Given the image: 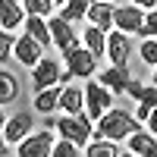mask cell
<instances>
[{
    "instance_id": "6da1fadb",
    "label": "cell",
    "mask_w": 157,
    "mask_h": 157,
    "mask_svg": "<svg viewBox=\"0 0 157 157\" xmlns=\"http://www.w3.org/2000/svg\"><path fill=\"white\" fill-rule=\"evenodd\" d=\"M138 129H141V120L132 116L129 110H120V107H110L98 120V135L113 138V141H123V138H129L132 132H138Z\"/></svg>"
},
{
    "instance_id": "7a4b0ae2",
    "label": "cell",
    "mask_w": 157,
    "mask_h": 157,
    "mask_svg": "<svg viewBox=\"0 0 157 157\" xmlns=\"http://www.w3.org/2000/svg\"><path fill=\"white\" fill-rule=\"evenodd\" d=\"M113 98H116V94L101 82V78H98V82H88V85H85V110H88V116L98 123L101 116L113 107Z\"/></svg>"
},
{
    "instance_id": "3957f363",
    "label": "cell",
    "mask_w": 157,
    "mask_h": 157,
    "mask_svg": "<svg viewBox=\"0 0 157 157\" xmlns=\"http://www.w3.org/2000/svg\"><path fill=\"white\" fill-rule=\"evenodd\" d=\"M91 116H85V113H66V116H60V123H57V129H60V135L63 138H72V141H78V145H88L91 141Z\"/></svg>"
},
{
    "instance_id": "277c9868",
    "label": "cell",
    "mask_w": 157,
    "mask_h": 157,
    "mask_svg": "<svg viewBox=\"0 0 157 157\" xmlns=\"http://www.w3.org/2000/svg\"><path fill=\"white\" fill-rule=\"evenodd\" d=\"M63 60H66V69L78 78H91V75H98V57L91 54V50L85 47V41L72 47L69 54H63Z\"/></svg>"
},
{
    "instance_id": "5b68a950",
    "label": "cell",
    "mask_w": 157,
    "mask_h": 157,
    "mask_svg": "<svg viewBox=\"0 0 157 157\" xmlns=\"http://www.w3.org/2000/svg\"><path fill=\"white\" fill-rule=\"evenodd\" d=\"M54 126H47V129H41V132H35V135H29L25 141H19V148H16V154L19 157H50L54 154Z\"/></svg>"
},
{
    "instance_id": "8992f818",
    "label": "cell",
    "mask_w": 157,
    "mask_h": 157,
    "mask_svg": "<svg viewBox=\"0 0 157 157\" xmlns=\"http://www.w3.org/2000/svg\"><path fill=\"white\" fill-rule=\"evenodd\" d=\"M132 35L129 32H110L107 35V57L110 63H116V66H129V57H132Z\"/></svg>"
},
{
    "instance_id": "52a82bcc",
    "label": "cell",
    "mask_w": 157,
    "mask_h": 157,
    "mask_svg": "<svg viewBox=\"0 0 157 157\" xmlns=\"http://www.w3.org/2000/svg\"><path fill=\"white\" fill-rule=\"evenodd\" d=\"M32 129H35V116L32 113H16L10 120H3V141L6 145H19V141H25L32 135Z\"/></svg>"
},
{
    "instance_id": "ba28073f",
    "label": "cell",
    "mask_w": 157,
    "mask_h": 157,
    "mask_svg": "<svg viewBox=\"0 0 157 157\" xmlns=\"http://www.w3.org/2000/svg\"><path fill=\"white\" fill-rule=\"evenodd\" d=\"M145 6L138 3H126V6H116V29L129 32V35H141V25H145Z\"/></svg>"
},
{
    "instance_id": "9c48e42d",
    "label": "cell",
    "mask_w": 157,
    "mask_h": 157,
    "mask_svg": "<svg viewBox=\"0 0 157 157\" xmlns=\"http://www.w3.org/2000/svg\"><path fill=\"white\" fill-rule=\"evenodd\" d=\"M13 57H16V60L22 63V66H29V69H35L38 63L44 60V44L38 41V38H32L29 32H25V35L19 38V41H16V54H13Z\"/></svg>"
},
{
    "instance_id": "30bf717a",
    "label": "cell",
    "mask_w": 157,
    "mask_h": 157,
    "mask_svg": "<svg viewBox=\"0 0 157 157\" xmlns=\"http://www.w3.org/2000/svg\"><path fill=\"white\" fill-rule=\"evenodd\" d=\"M98 78H101V82H104V85H107V88L113 91L116 98H120V94H126V91H129V85L135 82L132 69H129V66H116V63H110V69L98 72Z\"/></svg>"
},
{
    "instance_id": "8fae6325",
    "label": "cell",
    "mask_w": 157,
    "mask_h": 157,
    "mask_svg": "<svg viewBox=\"0 0 157 157\" xmlns=\"http://www.w3.org/2000/svg\"><path fill=\"white\" fill-rule=\"evenodd\" d=\"M50 32H54V44L60 47V54H69L72 47L82 44V41H78V35H75V29H72V22L63 19V16H54V19H50Z\"/></svg>"
},
{
    "instance_id": "7c38bea8",
    "label": "cell",
    "mask_w": 157,
    "mask_h": 157,
    "mask_svg": "<svg viewBox=\"0 0 157 157\" xmlns=\"http://www.w3.org/2000/svg\"><path fill=\"white\" fill-rule=\"evenodd\" d=\"M60 78H63L60 63L44 57V60L35 66V72H32V88H35V91H44V88H50V85H60Z\"/></svg>"
},
{
    "instance_id": "4fadbf2b",
    "label": "cell",
    "mask_w": 157,
    "mask_h": 157,
    "mask_svg": "<svg viewBox=\"0 0 157 157\" xmlns=\"http://www.w3.org/2000/svg\"><path fill=\"white\" fill-rule=\"evenodd\" d=\"M88 22L98 25V29H104V32L116 29V3H110V0H91V6H88Z\"/></svg>"
},
{
    "instance_id": "5bb4252c",
    "label": "cell",
    "mask_w": 157,
    "mask_h": 157,
    "mask_svg": "<svg viewBox=\"0 0 157 157\" xmlns=\"http://www.w3.org/2000/svg\"><path fill=\"white\" fill-rule=\"evenodd\" d=\"M126 141H129V154L132 157H157V135L151 132V129L148 132L138 129V132H132Z\"/></svg>"
},
{
    "instance_id": "9a60e30c",
    "label": "cell",
    "mask_w": 157,
    "mask_h": 157,
    "mask_svg": "<svg viewBox=\"0 0 157 157\" xmlns=\"http://www.w3.org/2000/svg\"><path fill=\"white\" fill-rule=\"evenodd\" d=\"M25 6L16 3V0H0V25L3 32H16L19 25H25Z\"/></svg>"
},
{
    "instance_id": "2e32d148",
    "label": "cell",
    "mask_w": 157,
    "mask_h": 157,
    "mask_svg": "<svg viewBox=\"0 0 157 157\" xmlns=\"http://www.w3.org/2000/svg\"><path fill=\"white\" fill-rule=\"evenodd\" d=\"M25 32L32 38H38L44 47L54 44V32H50V19L47 16H25Z\"/></svg>"
},
{
    "instance_id": "e0dca14e",
    "label": "cell",
    "mask_w": 157,
    "mask_h": 157,
    "mask_svg": "<svg viewBox=\"0 0 157 157\" xmlns=\"http://www.w3.org/2000/svg\"><path fill=\"white\" fill-rule=\"evenodd\" d=\"M60 107L66 113H85V88H75V85H66L60 91Z\"/></svg>"
},
{
    "instance_id": "ac0fdd59",
    "label": "cell",
    "mask_w": 157,
    "mask_h": 157,
    "mask_svg": "<svg viewBox=\"0 0 157 157\" xmlns=\"http://www.w3.org/2000/svg\"><path fill=\"white\" fill-rule=\"evenodd\" d=\"M107 35L110 32H104V29H98V25H88L85 29V35H82V41H85V47L91 50V54H94L98 60L107 54Z\"/></svg>"
},
{
    "instance_id": "d6986e66",
    "label": "cell",
    "mask_w": 157,
    "mask_h": 157,
    "mask_svg": "<svg viewBox=\"0 0 157 157\" xmlns=\"http://www.w3.org/2000/svg\"><path fill=\"white\" fill-rule=\"evenodd\" d=\"M85 154H88V157H120L123 151L116 148V141H113V138H104V135H94V138L88 141Z\"/></svg>"
},
{
    "instance_id": "ffe728a7",
    "label": "cell",
    "mask_w": 157,
    "mask_h": 157,
    "mask_svg": "<svg viewBox=\"0 0 157 157\" xmlns=\"http://www.w3.org/2000/svg\"><path fill=\"white\" fill-rule=\"evenodd\" d=\"M60 107V88L57 85H50V88H44V91H35V110L38 113H54Z\"/></svg>"
},
{
    "instance_id": "44dd1931",
    "label": "cell",
    "mask_w": 157,
    "mask_h": 157,
    "mask_svg": "<svg viewBox=\"0 0 157 157\" xmlns=\"http://www.w3.org/2000/svg\"><path fill=\"white\" fill-rule=\"evenodd\" d=\"M19 101V78L10 72V66H3V72H0V104H13Z\"/></svg>"
},
{
    "instance_id": "7402d4cb",
    "label": "cell",
    "mask_w": 157,
    "mask_h": 157,
    "mask_svg": "<svg viewBox=\"0 0 157 157\" xmlns=\"http://www.w3.org/2000/svg\"><path fill=\"white\" fill-rule=\"evenodd\" d=\"M88 6H91V0H66L60 6V16L69 22H82V19H88Z\"/></svg>"
},
{
    "instance_id": "603a6c76",
    "label": "cell",
    "mask_w": 157,
    "mask_h": 157,
    "mask_svg": "<svg viewBox=\"0 0 157 157\" xmlns=\"http://www.w3.org/2000/svg\"><path fill=\"white\" fill-rule=\"evenodd\" d=\"M82 154H85V151L78 148V141L63 138V135H60V141L54 145V154H50V157H82Z\"/></svg>"
},
{
    "instance_id": "cb8c5ba5",
    "label": "cell",
    "mask_w": 157,
    "mask_h": 157,
    "mask_svg": "<svg viewBox=\"0 0 157 157\" xmlns=\"http://www.w3.org/2000/svg\"><path fill=\"white\" fill-rule=\"evenodd\" d=\"M22 6H25V13L29 16H47L50 19V13H54V0H22Z\"/></svg>"
},
{
    "instance_id": "d4e9b609",
    "label": "cell",
    "mask_w": 157,
    "mask_h": 157,
    "mask_svg": "<svg viewBox=\"0 0 157 157\" xmlns=\"http://www.w3.org/2000/svg\"><path fill=\"white\" fill-rule=\"evenodd\" d=\"M16 41H19V38L13 32L0 35V66H10V54H16Z\"/></svg>"
},
{
    "instance_id": "484cf974",
    "label": "cell",
    "mask_w": 157,
    "mask_h": 157,
    "mask_svg": "<svg viewBox=\"0 0 157 157\" xmlns=\"http://www.w3.org/2000/svg\"><path fill=\"white\" fill-rule=\"evenodd\" d=\"M138 57L148 63V66H157V38H145L138 47Z\"/></svg>"
},
{
    "instance_id": "4316f807",
    "label": "cell",
    "mask_w": 157,
    "mask_h": 157,
    "mask_svg": "<svg viewBox=\"0 0 157 157\" xmlns=\"http://www.w3.org/2000/svg\"><path fill=\"white\" fill-rule=\"evenodd\" d=\"M141 38H157V6H154V10H148L145 25H141Z\"/></svg>"
},
{
    "instance_id": "83f0119b",
    "label": "cell",
    "mask_w": 157,
    "mask_h": 157,
    "mask_svg": "<svg viewBox=\"0 0 157 157\" xmlns=\"http://www.w3.org/2000/svg\"><path fill=\"white\" fill-rule=\"evenodd\" d=\"M138 104H148V107H157V85H145L141 88V94H138Z\"/></svg>"
},
{
    "instance_id": "f1b7e54d",
    "label": "cell",
    "mask_w": 157,
    "mask_h": 157,
    "mask_svg": "<svg viewBox=\"0 0 157 157\" xmlns=\"http://www.w3.org/2000/svg\"><path fill=\"white\" fill-rule=\"evenodd\" d=\"M151 110H154V107H148V104H138V110H135V116H138L141 123H148V116H151Z\"/></svg>"
},
{
    "instance_id": "f546056e",
    "label": "cell",
    "mask_w": 157,
    "mask_h": 157,
    "mask_svg": "<svg viewBox=\"0 0 157 157\" xmlns=\"http://www.w3.org/2000/svg\"><path fill=\"white\" fill-rule=\"evenodd\" d=\"M141 88H145V82H138V78H135V82H132V85H129V91H126V94L138 101V94H141Z\"/></svg>"
},
{
    "instance_id": "4dcf8cb0",
    "label": "cell",
    "mask_w": 157,
    "mask_h": 157,
    "mask_svg": "<svg viewBox=\"0 0 157 157\" xmlns=\"http://www.w3.org/2000/svg\"><path fill=\"white\" fill-rule=\"evenodd\" d=\"M148 129L157 135V107H154V110H151V116H148Z\"/></svg>"
},
{
    "instance_id": "1f68e13d",
    "label": "cell",
    "mask_w": 157,
    "mask_h": 157,
    "mask_svg": "<svg viewBox=\"0 0 157 157\" xmlns=\"http://www.w3.org/2000/svg\"><path fill=\"white\" fill-rule=\"evenodd\" d=\"M132 3H138V6H145V10H154V6H157V0H132Z\"/></svg>"
},
{
    "instance_id": "d6a6232c",
    "label": "cell",
    "mask_w": 157,
    "mask_h": 157,
    "mask_svg": "<svg viewBox=\"0 0 157 157\" xmlns=\"http://www.w3.org/2000/svg\"><path fill=\"white\" fill-rule=\"evenodd\" d=\"M151 82H154V85H157V66H154V75H151Z\"/></svg>"
},
{
    "instance_id": "836d02e7",
    "label": "cell",
    "mask_w": 157,
    "mask_h": 157,
    "mask_svg": "<svg viewBox=\"0 0 157 157\" xmlns=\"http://www.w3.org/2000/svg\"><path fill=\"white\" fill-rule=\"evenodd\" d=\"M54 3H57V6H63V3H66V0H54Z\"/></svg>"
},
{
    "instance_id": "e575fe53",
    "label": "cell",
    "mask_w": 157,
    "mask_h": 157,
    "mask_svg": "<svg viewBox=\"0 0 157 157\" xmlns=\"http://www.w3.org/2000/svg\"><path fill=\"white\" fill-rule=\"evenodd\" d=\"M110 3H120V0H110Z\"/></svg>"
}]
</instances>
